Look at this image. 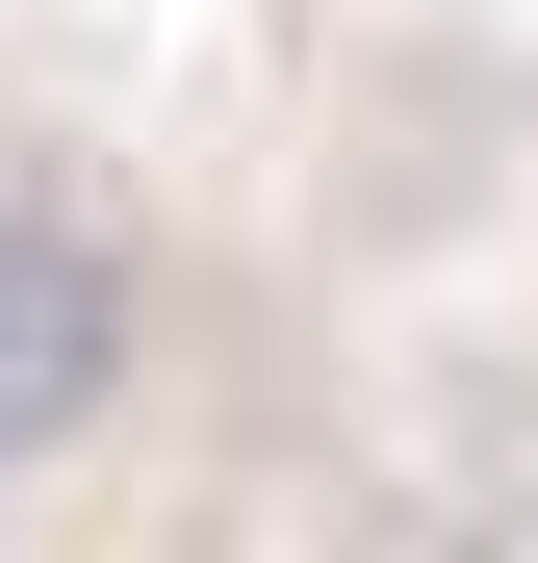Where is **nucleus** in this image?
Wrapping results in <instances>:
<instances>
[{"instance_id":"1","label":"nucleus","mask_w":538,"mask_h":563,"mask_svg":"<svg viewBox=\"0 0 538 563\" xmlns=\"http://www.w3.org/2000/svg\"><path fill=\"white\" fill-rule=\"evenodd\" d=\"M103 385H129V282H103V231L0 206V461H52Z\"/></svg>"}]
</instances>
